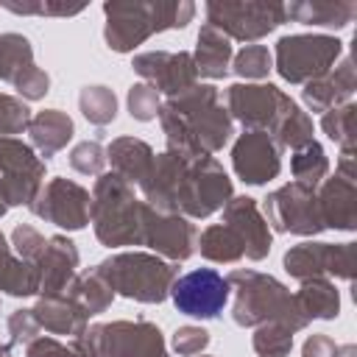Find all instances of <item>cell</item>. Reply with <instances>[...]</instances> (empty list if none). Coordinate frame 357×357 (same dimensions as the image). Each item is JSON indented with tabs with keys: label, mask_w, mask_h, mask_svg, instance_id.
Listing matches in <instances>:
<instances>
[{
	"label": "cell",
	"mask_w": 357,
	"mask_h": 357,
	"mask_svg": "<svg viewBox=\"0 0 357 357\" xmlns=\"http://www.w3.org/2000/svg\"><path fill=\"white\" fill-rule=\"evenodd\" d=\"M173 301L187 315L212 318L226 301V282L215 271H195L176 284Z\"/></svg>",
	"instance_id": "1"
}]
</instances>
